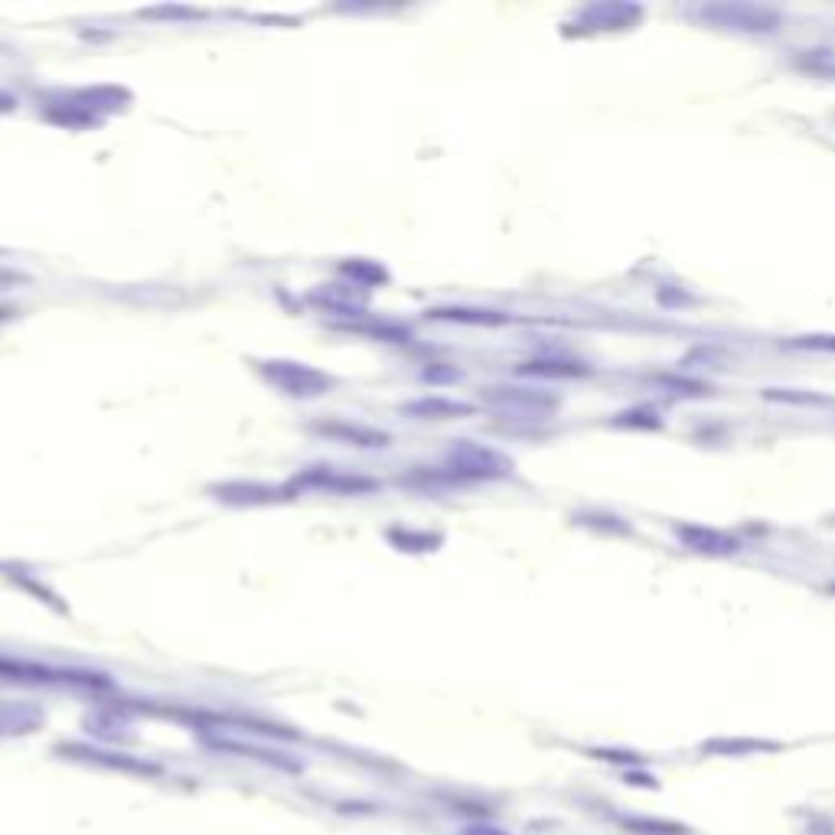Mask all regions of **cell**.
<instances>
[{
	"instance_id": "8992f818",
	"label": "cell",
	"mask_w": 835,
	"mask_h": 835,
	"mask_svg": "<svg viewBox=\"0 0 835 835\" xmlns=\"http://www.w3.org/2000/svg\"><path fill=\"white\" fill-rule=\"evenodd\" d=\"M519 373H525V376H561V379H571V376H584L588 370L584 366H578V363H558V360H542V363H525V366H519Z\"/></svg>"
},
{
	"instance_id": "3957f363",
	"label": "cell",
	"mask_w": 835,
	"mask_h": 835,
	"mask_svg": "<svg viewBox=\"0 0 835 835\" xmlns=\"http://www.w3.org/2000/svg\"><path fill=\"white\" fill-rule=\"evenodd\" d=\"M676 535L686 538L689 548L695 552H709V555H735L738 552V542L725 532H715V529H702V525H676Z\"/></svg>"
},
{
	"instance_id": "9c48e42d",
	"label": "cell",
	"mask_w": 835,
	"mask_h": 835,
	"mask_svg": "<svg viewBox=\"0 0 835 835\" xmlns=\"http://www.w3.org/2000/svg\"><path fill=\"white\" fill-rule=\"evenodd\" d=\"M10 281H16L13 275H7V271H0V285H10Z\"/></svg>"
},
{
	"instance_id": "52a82bcc",
	"label": "cell",
	"mask_w": 835,
	"mask_h": 835,
	"mask_svg": "<svg viewBox=\"0 0 835 835\" xmlns=\"http://www.w3.org/2000/svg\"><path fill=\"white\" fill-rule=\"evenodd\" d=\"M790 347H797V350H835V337H797V340H790Z\"/></svg>"
},
{
	"instance_id": "6da1fadb",
	"label": "cell",
	"mask_w": 835,
	"mask_h": 835,
	"mask_svg": "<svg viewBox=\"0 0 835 835\" xmlns=\"http://www.w3.org/2000/svg\"><path fill=\"white\" fill-rule=\"evenodd\" d=\"M702 16L715 20L718 26H738V29H774L780 16L774 10H761L751 3H722V7H705Z\"/></svg>"
},
{
	"instance_id": "ba28073f",
	"label": "cell",
	"mask_w": 835,
	"mask_h": 835,
	"mask_svg": "<svg viewBox=\"0 0 835 835\" xmlns=\"http://www.w3.org/2000/svg\"><path fill=\"white\" fill-rule=\"evenodd\" d=\"M460 835H509L506 830L493 826V823H470L467 830H460Z\"/></svg>"
},
{
	"instance_id": "7a4b0ae2",
	"label": "cell",
	"mask_w": 835,
	"mask_h": 835,
	"mask_svg": "<svg viewBox=\"0 0 835 835\" xmlns=\"http://www.w3.org/2000/svg\"><path fill=\"white\" fill-rule=\"evenodd\" d=\"M271 366H275V370H268L271 379H275L285 392H291V396H320V392L330 386L327 376L314 373V370L304 366V363H271Z\"/></svg>"
},
{
	"instance_id": "5b68a950",
	"label": "cell",
	"mask_w": 835,
	"mask_h": 835,
	"mask_svg": "<svg viewBox=\"0 0 835 835\" xmlns=\"http://www.w3.org/2000/svg\"><path fill=\"white\" fill-rule=\"evenodd\" d=\"M620 830L630 835H689L686 823L659 816H620Z\"/></svg>"
},
{
	"instance_id": "277c9868",
	"label": "cell",
	"mask_w": 835,
	"mask_h": 835,
	"mask_svg": "<svg viewBox=\"0 0 835 835\" xmlns=\"http://www.w3.org/2000/svg\"><path fill=\"white\" fill-rule=\"evenodd\" d=\"M771 754L780 751L774 741H758V738H715L702 745V754H715V758H748V754Z\"/></svg>"
}]
</instances>
